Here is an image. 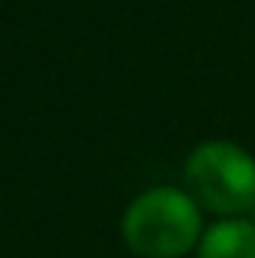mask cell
<instances>
[{
  "mask_svg": "<svg viewBox=\"0 0 255 258\" xmlns=\"http://www.w3.org/2000/svg\"><path fill=\"white\" fill-rule=\"evenodd\" d=\"M123 240L141 258H180L201 240V210L189 192L156 186L123 213Z\"/></svg>",
  "mask_w": 255,
  "mask_h": 258,
  "instance_id": "6da1fadb",
  "label": "cell"
},
{
  "mask_svg": "<svg viewBox=\"0 0 255 258\" xmlns=\"http://www.w3.org/2000/svg\"><path fill=\"white\" fill-rule=\"evenodd\" d=\"M186 186L198 207L219 216L243 213L255 204V159L234 141H204L186 159Z\"/></svg>",
  "mask_w": 255,
  "mask_h": 258,
  "instance_id": "7a4b0ae2",
  "label": "cell"
},
{
  "mask_svg": "<svg viewBox=\"0 0 255 258\" xmlns=\"http://www.w3.org/2000/svg\"><path fill=\"white\" fill-rule=\"evenodd\" d=\"M198 258H255V222L222 219L198 240Z\"/></svg>",
  "mask_w": 255,
  "mask_h": 258,
  "instance_id": "3957f363",
  "label": "cell"
}]
</instances>
